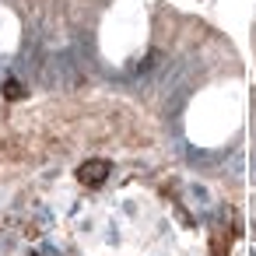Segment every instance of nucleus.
Masks as SVG:
<instances>
[{"instance_id": "nucleus-2", "label": "nucleus", "mask_w": 256, "mask_h": 256, "mask_svg": "<svg viewBox=\"0 0 256 256\" xmlns=\"http://www.w3.org/2000/svg\"><path fill=\"white\" fill-rule=\"evenodd\" d=\"M22 95H25V92H22V84H18V81H8V98L14 102V98H22Z\"/></svg>"}, {"instance_id": "nucleus-1", "label": "nucleus", "mask_w": 256, "mask_h": 256, "mask_svg": "<svg viewBox=\"0 0 256 256\" xmlns=\"http://www.w3.org/2000/svg\"><path fill=\"white\" fill-rule=\"evenodd\" d=\"M106 176H109V162H102V158H88V162L78 168V179H81L84 186H102Z\"/></svg>"}]
</instances>
